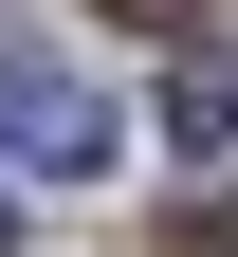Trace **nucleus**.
Instances as JSON below:
<instances>
[{
	"label": "nucleus",
	"mask_w": 238,
	"mask_h": 257,
	"mask_svg": "<svg viewBox=\"0 0 238 257\" xmlns=\"http://www.w3.org/2000/svg\"><path fill=\"white\" fill-rule=\"evenodd\" d=\"M0 147H19V166H55V184H92V166H110V92L37 74V55L0 37Z\"/></svg>",
	"instance_id": "obj_1"
},
{
	"label": "nucleus",
	"mask_w": 238,
	"mask_h": 257,
	"mask_svg": "<svg viewBox=\"0 0 238 257\" xmlns=\"http://www.w3.org/2000/svg\"><path fill=\"white\" fill-rule=\"evenodd\" d=\"M165 128H183V147H238V55H183V74H165Z\"/></svg>",
	"instance_id": "obj_2"
},
{
	"label": "nucleus",
	"mask_w": 238,
	"mask_h": 257,
	"mask_svg": "<svg viewBox=\"0 0 238 257\" xmlns=\"http://www.w3.org/2000/svg\"><path fill=\"white\" fill-rule=\"evenodd\" d=\"M128 19H201V0H128Z\"/></svg>",
	"instance_id": "obj_3"
}]
</instances>
